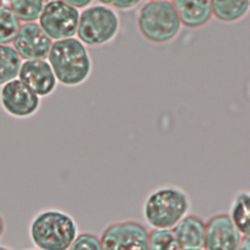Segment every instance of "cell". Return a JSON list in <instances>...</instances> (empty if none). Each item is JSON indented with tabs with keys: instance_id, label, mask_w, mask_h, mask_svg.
<instances>
[{
	"instance_id": "1",
	"label": "cell",
	"mask_w": 250,
	"mask_h": 250,
	"mask_svg": "<svg viewBox=\"0 0 250 250\" xmlns=\"http://www.w3.org/2000/svg\"><path fill=\"white\" fill-rule=\"evenodd\" d=\"M48 62L58 82L66 87L82 85L89 79L93 69L86 45L75 37L55 40L48 55Z\"/></svg>"
},
{
	"instance_id": "2",
	"label": "cell",
	"mask_w": 250,
	"mask_h": 250,
	"mask_svg": "<svg viewBox=\"0 0 250 250\" xmlns=\"http://www.w3.org/2000/svg\"><path fill=\"white\" fill-rule=\"evenodd\" d=\"M191 200L179 186L165 184L151 189L146 196L142 215L149 228H173L189 213Z\"/></svg>"
},
{
	"instance_id": "3",
	"label": "cell",
	"mask_w": 250,
	"mask_h": 250,
	"mask_svg": "<svg viewBox=\"0 0 250 250\" xmlns=\"http://www.w3.org/2000/svg\"><path fill=\"white\" fill-rule=\"evenodd\" d=\"M31 242L43 250H65L78 233L75 219L66 211L46 208L37 212L29 224Z\"/></svg>"
},
{
	"instance_id": "4",
	"label": "cell",
	"mask_w": 250,
	"mask_h": 250,
	"mask_svg": "<svg viewBox=\"0 0 250 250\" xmlns=\"http://www.w3.org/2000/svg\"><path fill=\"white\" fill-rule=\"evenodd\" d=\"M137 25L146 40L166 44L178 36L182 22L172 1L148 0L138 12Z\"/></svg>"
},
{
	"instance_id": "5",
	"label": "cell",
	"mask_w": 250,
	"mask_h": 250,
	"mask_svg": "<svg viewBox=\"0 0 250 250\" xmlns=\"http://www.w3.org/2000/svg\"><path fill=\"white\" fill-rule=\"evenodd\" d=\"M120 20L113 8L104 4L86 7L79 15L76 34L86 46L101 47L118 34Z\"/></svg>"
},
{
	"instance_id": "6",
	"label": "cell",
	"mask_w": 250,
	"mask_h": 250,
	"mask_svg": "<svg viewBox=\"0 0 250 250\" xmlns=\"http://www.w3.org/2000/svg\"><path fill=\"white\" fill-rule=\"evenodd\" d=\"M148 229L134 219L114 221L107 224L101 232L100 238L103 249L128 250L148 249Z\"/></svg>"
},
{
	"instance_id": "7",
	"label": "cell",
	"mask_w": 250,
	"mask_h": 250,
	"mask_svg": "<svg viewBox=\"0 0 250 250\" xmlns=\"http://www.w3.org/2000/svg\"><path fill=\"white\" fill-rule=\"evenodd\" d=\"M79 15L77 8L62 0H51L39 17V24L54 40L69 38L76 34Z\"/></svg>"
},
{
	"instance_id": "8",
	"label": "cell",
	"mask_w": 250,
	"mask_h": 250,
	"mask_svg": "<svg viewBox=\"0 0 250 250\" xmlns=\"http://www.w3.org/2000/svg\"><path fill=\"white\" fill-rule=\"evenodd\" d=\"M41 98L23 84L18 77L1 85L0 103L12 117L28 118L39 109Z\"/></svg>"
},
{
	"instance_id": "9",
	"label": "cell",
	"mask_w": 250,
	"mask_h": 250,
	"mask_svg": "<svg viewBox=\"0 0 250 250\" xmlns=\"http://www.w3.org/2000/svg\"><path fill=\"white\" fill-rule=\"evenodd\" d=\"M241 235L229 213H215L205 222L203 249L236 250Z\"/></svg>"
},
{
	"instance_id": "10",
	"label": "cell",
	"mask_w": 250,
	"mask_h": 250,
	"mask_svg": "<svg viewBox=\"0 0 250 250\" xmlns=\"http://www.w3.org/2000/svg\"><path fill=\"white\" fill-rule=\"evenodd\" d=\"M53 39L36 21H25L20 25L12 43L22 60H44L48 58Z\"/></svg>"
},
{
	"instance_id": "11",
	"label": "cell",
	"mask_w": 250,
	"mask_h": 250,
	"mask_svg": "<svg viewBox=\"0 0 250 250\" xmlns=\"http://www.w3.org/2000/svg\"><path fill=\"white\" fill-rule=\"evenodd\" d=\"M18 78L40 98L52 95L58 85L54 70L46 59L22 62Z\"/></svg>"
},
{
	"instance_id": "12",
	"label": "cell",
	"mask_w": 250,
	"mask_h": 250,
	"mask_svg": "<svg viewBox=\"0 0 250 250\" xmlns=\"http://www.w3.org/2000/svg\"><path fill=\"white\" fill-rule=\"evenodd\" d=\"M179 249H203L205 236V221L188 213L173 228Z\"/></svg>"
},
{
	"instance_id": "13",
	"label": "cell",
	"mask_w": 250,
	"mask_h": 250,
	"mask_svg": "<svg viewBox=\"0 0 250 250\" xmlns=\"http://www.w3.org/2000/svg\"><path fill=\"white\" fill-rule=\"evenodd\" d=\"M182 25L188 28H199L206 25L211 18V0H172Z\"/></svg>"
},
{
	"instance_id": "14",
	"label": "cell",
	"mask_w": 250,
	"mask_h": 250,
	"mask_svg": "<svg viewBox=\"0 0 250 250\" xmlns=\"http://www.w3.org/2000/svg\"><path fill=\"white\" fill-rule=\"evenodd\" d=\"M229 215L242 235H250V190L236 191L229 204Z\"/></svg>"
},
{
	"instance_id": "15",
	"label": "cell",
	"mask_w": 250,
	"mask_h": 250,
	"mask_svg": "<svg viewBox=\"0 0 250 250\" xmlns=\"http://www.w3.org/2000/svg\"><path fill=\"white\" fill-rule=\"evenodd\" d=\"M211 6L213 16L226 23L242 20L250 9L248 0H211Z\"/></svg>"
},
{
	"instance_id": "16",
	"label": "cell",
	"mask_w": 250,
	"mask_h": 250,
	"mask_svg": "<svg viewBox=\"0 0 250 250\" xmlns=\"http://www.w3.org/2000/svg\"><path fill=\"white\" fill-rule=\"evenodd\" d=\"M22 59L13 45L0 44V85L18 77Z\"/></svg>"
},
{
	"instance_id": "17",
	"label": "cell",
	"mask_w": 250,
	"mask_h": 250,
	"mask_svg": "<svg viewBox=\"0 0 250 250\" xmlns=\"http://www.w3.org/2000/svg\"><path fill=\"white\" fill-rule=\"evenodd\" d=\"M49 0H11L9 7L21 21H36Z\"/></svg>"
},
{
	"instance_id": "18",
	"label": "cell",
	"mask_w": 250,
	"mask_h": 250,
	"mask_svg": "<svg viewBox=\"0 0 250 250\" xmlns=\"http://www.w3.org/2000/svg\"><path fill=\"white\" fill-rule=\"evenodd\" d=\"M148 249H179L172 228H150L147 234Z\"/></svg>"
},
{
	"instance_id": "19",
	"label": "cell",
	"mask_w": 250,
	"mask_h": 250,
	"mask_svg": "<svg viewBox=\"0 0 250 250\" xmlns=\"http://www.w3.org/2000/svg\"><path fill=\"white\" fill-rule=\"evenodd\" d=\"M21 21L8 6L0 7V44H9L13 41Z\"/></svg>"
},
{
	"instance_id": "20",
	"label": "cell",
	"mask_w": 250,
	"mask_h": 250,
	"mask_svg": "<svg viewBox=\"0 0 250 250\" xmlns=\"http://www.w3.org/2000/svg\"><path fill=\"white\" fill-rule=\"evenodd\" d=\"M69 249H103L101 238L96 233L90 231L78 232Z\"/></svg>"
},
{
	"instance_id": "21",
	"label": "cell",
	"mask_w": 250,
	"mask_h": 250,
	"mask_svg": "<svg viewBox=\"0 0 250 250\" xmlns=\"http://www.w3.org/2000/svg\"><path fill=\"white\" fill-rule=\"evenodd\" d=\"M101 4L117 10H130L135 8L141 0H98Z\"/></svg>"
},
{
	"instance_id": "22",
	"label": "cell",
	"mask_w": 250,
	"mask_h": 250,
	"mask_svg": "<svg viewBox=\"0 0 250 250\" xmlns=\"http://www.w3.org/2000/svg\"><path fill=\"white\" fill-rule=\"evenodd\" d=\"M63 2L77 8V9H80V8H86L88 7L93 0H62Z\"/></svg>"
},
{
	"instance_id": "23",
	"label": "cell",
	"mask_w": 250,
	"mask_h": 250,
	"mask_svg": "<svg viewBox=\"0 0 250 250\" xmlns=\"http://www.w3.org/2000/svg\"><path fill=\"white\" fill-rule=\"evenodd\" d=\"M238 249L250 250V235H241Z\"/></svg>"
},
{
	"instance_id": "24",
	"label": "cell",
	"mask_w": 250,
	"mask_h": 250,
	"mask_svg": "<svg viewBox=\"0 0 250 250\" xmlns=\"http://www.w3.org/2000/svg\"><path fill=\"white\" fill-rule=\"evenodd\" d=\"M4 232H5V221H4V218L2 217V215L0 214V239L3 236Z\"/></svg>"
},
{
	"instance_id": "25",
	"label": "cell",
	"mask_w": 250,
	"mask_h": 250,
	"mask_svg": "<svg viewBox=\"0 0 250 250\" xmlns=\"http://www.w3.org/2000/svg\"><path fill=\"white\" fill-rule=\"evenodd\" d=\"M3 1H4V0H0V7L3 6Z\"/></svg>"
},
{
	"instance_id": "26",
	"label": "cell",
	"mask_w": 250,
	"mask_h": 250,
	"mask_svg": "<svg viewBox=\"0 0 250 250\" xmlns=\"http://www.w3.org/2000/svg\"><path fill=\"white\" fill-rule=\"evenodd\" d=\"M249 1V5H250V0H248Z\"/></svg>"
},
{
	"instance_id": "27",
	"label": "cell",
	"mask_w": 250,
	"mask_h": 250,
	"mask_svg": "<svg viewBox=\"0 0 250 250\" xmlns=\"http://www.w3.org/2000/svg\"><path fill=\"white\" fill-rule=\"evenodd\" d=\"M7 1H9V2H10V1H11V0H7Z\"/></svg>"
}]
</instances>
